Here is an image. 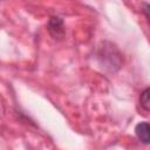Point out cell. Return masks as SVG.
<instances>
[{
    "label": "cell",
    "mask_w": 150,
    "mask_h": 150,
    "mask_svg": "<svg viewBox=\"0 0 150 150\" xmlns=\"http://www.w3.org/2000/svg\"><path fill=\"white\" fill-rule=\"evenodd\" d=\"M48 30L54 39H61L64 35V26L62 19L59 16L50 18L48 22Z\"/></svg>",
    "instance_id": "6da1fadb"
},
{
    "label": "cell",
    "mask_w": 150,
    "mask_h": 150,
    "mask_svg": "<svg viewBox=\"0 0 150 150\" xmlns=\"http://www.w3.org/2000/svg\"><path fill=\"white\" fill-rule=\"evenodd\" d=\"M135 134L137 136V138L144 143L148 144L149 143V123L148 122H141L135 127Z\"/></svg>",
    "instance_id": "7a4b0ae2"
},
{
    "label": "cell",
    "mask_w": 150,
    "mask_h": 150,
    "mask_svg": "<svg viewBox=\"0 0 150 150\" xmlns=\"http://www.w3.org/2000/svg\"><path fill=\"white\" fill-rule=\"evenodd\" d=\"M139 103H141V107H142L145 111H149V88H145V89L141 93Z\"/></svg>",
    "instance_id": "3957f363"
},
{
    "label": "cell",
    "mask_w": 150,
    "mask_h": 150,
    "mask_svg": "<svg viewBox=\"0 0 150 150\" xmlns=\"http://www.w3.org/2000/svg\"><path fill=\"white\" fill-rule=\"evenodd\" d=\"M148 8H149V5H148V4H145V9H144V11H145V12H148ZM145 16H146V18H149V14H148V13H145Z\"/></svg>",
    "instance_id": "277c9868"
}]
</instances>
